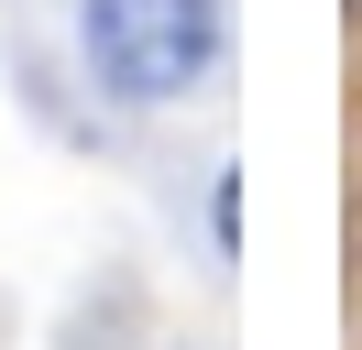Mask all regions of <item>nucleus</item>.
Wrapping results in <instances>:
<instances>
[{
    "instance_id": "1",
    "label": "nucleus",
    "mask_w": 362,
    "mask_h": 350,
    "mask_svg": "<svg viewBox=\"0 0 362 350\" xmlns=\"http://www.w3.org/2000/svg\"><path fill=\"white\" fill-rule=\"evenodd\" d=\"M220 55V0H88V66L121 99H176Z\"/></svg>"
}]
</instances>
